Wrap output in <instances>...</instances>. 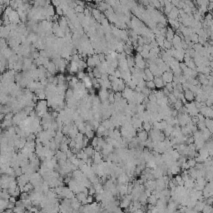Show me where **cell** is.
Returning <instances> with one entry per match:
<instances>
[{"label": "cell", "instance_id": "obj_1", "mask_svg": "<svg viewBox=\"0 0 213 213\" xmlns=\"http://www.w3.org/2000/svg\"><path fill=\"white\" fill-rule=\"evenodd\" d=\"M199 112L201 114H202L203 116L205 117V118H212L213 111H212V107H206V106L201 107V108H200V110H199Z\"/></svg>", "mask_w": 213, "mask_h": 213}, {"label": "cell", "instance_id": "obj_2", "mask_svg": "<svg viewBox=\"0 0 213 213\" xmlns=\"http://www.w3.org/2000/svg\"><path fill=\"white\" fill-rule=\"evenodd\" d=\"M162 78L164 83H167V82H172V79H173V73L170 71H166L162 74Z\"/></svg>", "mask_w": 213, "mask_h": 213}, {"label": "cell", "instance_id": "obj_3", "mask_svg": "<svg viewBox=\"0 0 213 213\" xmlns=\"http://www.w3.org/2000/svg\"><path fill=\"white\" fill-rule=\"evenodd\" d=\"M153 82H154V83H155L156 88H160V89L164 88V86H165V83H164L162 77H154Z\"/></svg>", "mask_w": 213, "mask_h": 213}, {"label": "cell", "instance_id": "obj_4", "mask_svg": "<svg viewBox=\"0 0 213 213\" xmlns=\"http://www.w3.org/2000/svg\"><path fill=\"white\" fill-rule=\"evenodd\" d=\"M184 97L185 99L186 100V102H191L193 101L194 97H195V95H194V93L191 90L187 89L184 91Z\"/></svg>", "mask_w": 213, "mask_h": 213}, {"label": "cell", "instance_id": "obj_5", "mask_svg": "<svg viewBox=\"0 0 213 213\" xmlns=\"http://www.w3.org/2000/svg\"><path fill=\"white\" fill-rule=\"evenodd\" d=\"M137 137H138L141 141L145 142V141L148 138V132L146 131H144V130H142V131H140V132H137Z\"/></svg>", "mask_w": 213, "mask_h": 213}, {"label": "cell", "instance_id": "obj_6", "mask_svg": "<svg viewBox=\"0 0 213 213\" xmlns=\"http://www.w3.org/2000/svg\"><path fill=\"white\" fill-rule=\"evenodd\" d=\"M83 152L88 156V157H92L94 152H95V150H94L93 147L87 146V147H85L83 148Z\"/></svg>", "mask_w": 213, "mask_h": 213}, {"label": "cell", "instance_id": "obj_7", "mask_svg": "<svg viewBox=\"0 0 213 213\" xmlns=\"http://www.w3.org/2000/svg\"><path fill=\"white\" fill-rule=\"evenodd\" d=\"M204 122H205V124H206V127L209 130V131L211 132L212 133V132H213V129H212V127H213V122H212V118H205Z\"/></svg>", "mask_w": 213, "mask_h": 213}, {"label": "cell", "instance_id": "obj_8", "mask_svg": "<svg viewBox=\"0 0 213 213\" xmlns=\"http://www.w3.org/2000/svg\"><path fill=\"white\" fill-rule=\"evenodd\" d=\"M173 104H174V108L176 109V110H177V111L180 110V109L182 108V107H183V105H184L183 103L182 102V100H180V99H177L174 103H173Z\"/></svg>", "mask_w": 213, "mask_h": 213}, {"label": "cell", "instance_id": "obj_9", "mask_svg": "<svg viewBox=\"0 0 213 213\" xmlns=\"http://www.w3.org/2000/svg\"><path fill=\"white\" fill-rule=\"evenodd\" d=\"M156 201H157V198H156L153 194H152V195L147 197V203H149V204H152L155 206L156 203Z\"/></svg>", "mask_w": 213, "mask_h": 213}, {"label": "cell", "instance_id": "obj_10", "mask_svg": "<svg viewBox=\"0 0 213 213\" xmlns=\"http://www.w3.org/2000/svg\"><path fill=\"white\" fill-rule=\"evenodd\" d=\"M201 212H204V213H212L213 212L212 205L206 204V205H205V206L203 207V209H202V211H201Z\"/></svg>", "mask_w": 213, "mask_h": 213}, {"label": "cell", "instance_id": "obj_11", "mask_svg": "<svg viewBox=\"0 0 213 213\" xmlns=\"http://www.w3.org/2000/svg\"><path fill=\"white\" fill-rule=\"evenodd\" d=\"M146 87L147 88H149L150 90H155L156 89V86H155V83H154L153 80L146 81Z\"/></svg>", "mask_w": 213, "mask_h": 213}, {"label": "cell", "instance_id": "obj_12", "mask_svg": "<svg viewBox=\"0 0 213 213\" xmlns=\"http://www.w3.org/2000/svg\"><path fill=\"white\" fill-rule=\"evenodd\" d=\"M142 129L144 130V131H146V132H149L151 129H152V125H151L150 124V122H143L142 123Z\"/></svg>", "mask_w": 213, "mask_h": 213}, {"label": "cell", "instance_id": "obj_13", "mask_svg": "<svg viewBox=\"0 0 213 213\" xmlns=\"http://www.w3.org/2000/svg\"><path fill=\"white\" fill-rule=\"evenodd\" d=\"M187 161H186V162H187L188 166H189L190 167H194L196 166V164H197V162H196L195 158H187Z\"/></svg>", "mask_w": 213, "mask_h": 213}, {"label": "cell", "instance_id": "obj_14", "mask_svg": "<svg viewBox=\"0 0 213 213\" xmlns=\"http://www.w3.org/2000/svg\"><path fill=\"white\" fill-rule=\"evenodd\" d=\"M85 134H86V137H88V138L92 139L95 137V132H94L93 130H88V131H86Z\"/></svg>", "mask_w": 213, "mask_h": 213}, {"label": "cell", "instance_id": "obj_15", "mask_svg": "<svg viewBox=\"0 0 213 213\" xmlns=\"http://www.w3.org/2000/svg\"><path fill=\"white\" fill-rule=\"evenodd\" d=\"M163 48H165L166 50L170 49V48H172V44H171V42H169V41H167V39H165V40H164V43H163Z\"/></svg>", "mask_w": 213, "mask_h": 213}, {"label": "cell", "instance_id": "obj_16", "mask_svg": "<svg viewBox=\"0 0 213 213\" xmlns=\"http://www.w3.org/2000/svg\"><path fill=\"white\" fill-rule=\"evenodd\" d=\"M175 179L176 180V182H177V184L178 186H183L184 185V181L182 180V176H180V175H176V176H175Z\"/></svg>", "mask_w": 213, "mask_h": 213}, {"label": "cell", "instance_id": "obj_17", "mask_svg": "<svg viewBox=\"0 0 213 213\" xmlns=\"http://www.w3.org/2000/svg\"><path fill=\"white\" fill-rule=\"evenodd\" d=\"M164 87H165V88H167L170 92L173 91V86H172V84H171V82H167V83H166V85Z\"/></svg>", "mask_w": 213, "mask_h": 213}, {"label": "cell", "instance_id": "obj_18", "mask_svg": "<svg viewBox=\"0 0 213 213\" xmlns=\"http://www.w3.org/2000/svg\"><path fill=\"white\" fill-rule=\"evenodd\" d=\"M94 197L92 195H88L87 196V201H88V204H90V203L93 202Z\"/></svg>", "mask_w": 213, "mask_h": 213}, {"label": "cell", "instance_id": "obj_19", "mask_svg": "<svg viewBox=\"0 0 213 213\" xmlns=\"http://www.w3.org/2000/svg\"><path fill=\"white\" fill-rule=\"evenodd\" d=\"M97 138H98L97 137H94L93 138H92V147H95L96 146H97Z\"/></svg>", "mask_w": 213, "mask_h": 213}]
</instances>
